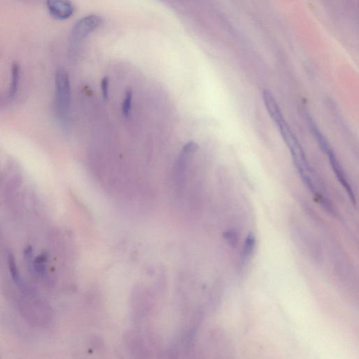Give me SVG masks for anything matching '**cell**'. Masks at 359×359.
<instances>
[{
	"instance_id": "7",
	"label": "cell",
	"mask_w": 359,
	"mask_h": 359,
	"mask_svg": "<svg viewBox=\"0 0 359 359\" xmlns=\"http://www.w3.org/2000/svg\"><path fill=\"white\" fill-rule=\"evenodd\" d=\"M8 263L10 273H11V277H12L13 281H14V282L20 287L21 282H20L19 274H18V268H17L14 257H13V254H11V253H9V254H8Z\"/></svg>"
},
{
	"instance_id": "6",
	"label": "cell",
	"mask_w": 359,
	"mask_h": 359,
	"mask_svg": "<svg viewBox=\"0 0 359 359\" xmlns=\"http://www.w3.org/2000/svg\"><path fill=\"white\" fill-rule=\"evenodd\" d=\"M20 81V68L18 64H15L12 66L11 71V81L10 84L9 96L13 97L18 91V84Z\"/></svg>"
},
{
	"instance_id": "3",
	"label": "cell",
	"mask_w": 359,
	"mask_h": 359,
	"mask_svg": "<svg viewBox=\"0 0 359 359\" xmlns=\"http://www.w3.org/2000/svg\"><path fill=\"white\" fill-rule=\"evenodd\" d=\"M103 19L97 15H89L81 18L76 22L71 31V41L73 43H78L84 40L92 32L99 28Z\"/></svg>"
},
{
	"instance_id": "4",
	"label": "cell",
	"mask_w": 359,
	"mask_h": 359,
	"mask_svg": "<svg viewBox=\"0 0 359 359\" xmlns=\"http://www.w3.org/2000/svg\"><path fill=\"white\" fill-rule=\"evenodd\" d=\"M322 152L328 156V161H329L330 165H331L332 169H333V173H335V176L338 178V181L341 184L342 186L343 187L345 191H346L347 195L350 197V200L352 201V203L356 204L355 192H354L353 190H352L351 185H350V182H349L345 170H344L343 166L340 164L339 159L337 157L333 148L331 147V146H329V147L325 149L324 150H323Z\"/></svg>"
},
{
	"instance_id": "9",
	"label": "cell",
	"mask_w": 359,
	"mask_h": 359,
	"mask_svg": "<svg viewBox=\"0 0 359 359\" xmlns=\"http://www.w3.org/2000/svg\"><path fill=\"white\" fill-rule=\"evenodd\" d=\"M133 102V92L132 90L129 89L126 91L125 95L122 103V112L125 117H128L130 114L131 109H132Z\"/></svg>"
},
{
	"instance_id": "2",
	"label": "cell",
	"mask_w": 359,
	"mask_h": 359,
	"mask_svg": "<svg viewBox=\"0 0 359 359\" xmlns=\"http://www.w3.org/2000/svg\"><path fill=\"white\" fill-rule=\"evenodd\" d=\"M71 105V88L69 75L64 68H59L56 73L55 106L58 117L67 119Z\"/></svg>"
},
{
	"instance_id": "11",
	"label": "cell",
	"mask_w": 359,
	"mask_h": 359,
	"mask_svg": "<svg viewBox=\"0 0 359 359\" xmlns=\"http://www.w3.org/2000/svg\"><path fill=\"white\" fill-rule=\"evenodd\" d=\"M100 87H101L103 99L108 100L109 98V79L108 76H105L102 79Z\"/></svg>"
},
{
	"instance_id": "10",
	"label": "cell",
	"mask_w": 359,
	"mask_h": 359,
	"mask_svg": "<svg viewBox=\"0 0 359 359\" xmlns=\"http://www.w3.org/2000/svg\"><path fill=\"white\" fill-rule=\"evenodd\" d=\"M223 236L224 239L227 240L228 244L229 246L234 247L238 244L239 241V236L237 232L234 230H229L224 233Z\"/></svg>"
},
{
	"instance_id": "5",
	"label": "cell",
	"mask_w": 359,
	"mask_h": 359,
	"mask_svg": "<svg viewBox=\"0 0 359 359\" xmlns=\"http://www.w3.org/2000/svg\"><path fill=\"white\" fill-rule=\"evenodd\" d=\"M49 12L57 20H66L74 13V6L70 0H47Z\"/></svg>"
},
{
	"instance_id": "1",
	"label": "cell",
	"mask_w": 359,
	"mask_h": 359,
	"mask_svg": "<svg viewBox=\"0 0 359 359\" xmlns=\"http://www.w3.org/2000/svg\"><path fill=\"white\" fill-rule=\"evenodd\" d=\"M282 139L288 147L289 151L293 159L296 169L298 171L299 176L304 185L310 190L316 199L323 196L320 193L318 183L315 179L314 170L308 162L303 148L299 144L298 139L292 132L285 118H281L275 122Z\"/></svg>"
},
{
	"instance_id": "12",
	"label": "cell",
	"mask_w": 359,
	"mask_h": 359,
	"mask_svg": "<svg viewBox=\"0 0 359 359\" xmlns=\"http://www.w3.org/2000/svg\"><path fill=\"white\" fill-rule=\"evenodd\" d=\"M47 259H48V256L45 253H43L35 258L34 263H45L47 261Z\"/></svg>"
},
{
	"instance_id": "8",
	"label": "cell",
	"mask_w": 359,
	"mask_h": 359,
	"mask_svg": "<svg viewBox=\"0 0 359 359\" xmlns=\"http://www.w3.org/2000/svg\"><path fill=\"white\" fill-rule=\"evenodd\" d=\"M256 246V237L253 233H250L245 241L244 250H243V258L246 259L251 254Z\"/></svg>"
}]
</instances>
